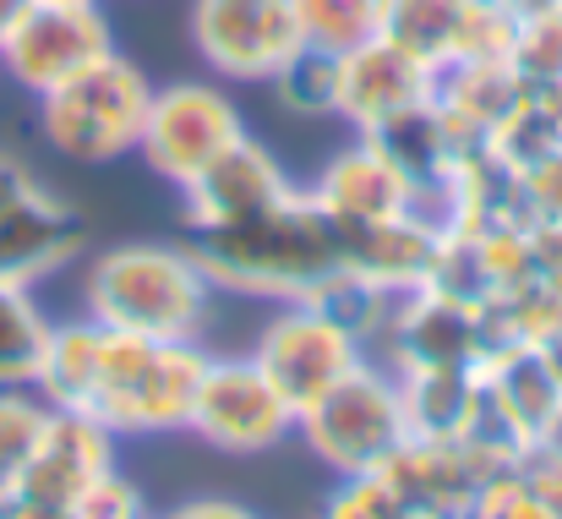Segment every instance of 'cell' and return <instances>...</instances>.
<instances>
[{
	"mask_svg": "<svg viewBox=\"0 0 562 519\" xmlns=\"http://www.w3.org/2000/svg\"><path fill=\"white\" fill-rule=\"evenodd\" d=\"M295 22L306 49L317 55H350L356 44L376 38L382 0H295Z\"/></svg>",
	"mask_w": 562,
	"mask_h": 519,
	"instance_id": "obj_22",
	"label": "cell"
},
{
	"mask_svg": "<svg viewBox=\"0 0 562 519\" xmlns=\"http://www.w3.org/2000/svg\"><path fill=\"white\" fill-rule=\"evenodd\" d=\"M514 71L530 93H562V11L525 16L514 38Z\"/></svg>",
	"mask_w": 562,
	"mask_h": 519,
	"instance_id": "obj_25",
	"label": "cell"
},
{
	"mask_svg": "<svg viewBox=\"0 0 562 519\" xmlns=\"http://www.w3.org/2000/svg\"><path fill=\"white\" fill-rule=\"evenodd\" d=\"M317 519H426V515H415L393 493V482L382 471H372V476H339V487L323 498Z\"/></svg>",
	"mask_w": 562,
	"mask_h": 519,
	"instance_id": "obj_26",
	"label": "cell"
},
{
	"mask_svg": "<svg viewBox=\"0 0 562 519\" xmlns=\"http://www.w3.org/2000/svg\"><path fill=\"white\" fill-rule=\"evenodd\" d=\"M470 519H558V515H552V504L541 498V487L530 482V471L519 460V465H503L486 482V493L475 498Z\"/></svg>",
	"mask_w": 562,
	"mask_h": 519,
	"instance_id": "obj_27",
	"label": "cell"
},
{
	"mask_svg": "<svg viewBox=\"0 0 562 519\" xmlns=\"http://www.w3.org/2000/svg\"><path fill=\"white\" fill-rule=\"evenodd\" d=\"M246 132L251 126L224 82H165V88H154V110H148L137 159L170 191H191Z\"/></svg>",
	"mask_w": 562,
	"mask_h": 519,
	"instance_id": "obj_6",
	"label": "cell"
},
{
	"mask_svg": "<svg viewBox=\"0 0 562 519\" xmlns=\"http://www.w3.org/2000/svg\"><path fill=\"white\" fill-rule=\"evenodd\" d=\"M49 334L55 318L38 301V290L0 279V388H38Z\"/></svg>",
	"mask_w": 562,
	"mask_h": 519,
	"instance_id": "obj_21",
	"label": "cell"
},
{
	"mask_svg": "<svg viewBox=\"0 0 562 519\" xmlns=\"http://www.w3.org/2000/svg\"><path fill=\"white\" fill-rule=\"evenodd\" d=\"M44 416H49V399L38 388H0V498L22 476V465L44 432Z\"/></svg>",
	"mask_w": 562,
	"mask_h": 519,
	"instance_id": "obj_24",
	"label": "cell"
},
{
	"mask_svg": "<svg viewBox=\"0 0 562 519\" xmlns=\"http://www.w3.org/2000/svg\"><path fill=\"white\" fill-rule=\"evenodd\" d=\"M541 449L562 460V405H558V416H552V427H547V438H541Z\"/></svg>",
	"mask_w": 562,
	"mask_h": 519,
	"instance_id": "obj_34",
	"label": "cell"
},
{
	"mask_svg": "<svg viewBox=\"0 0 562 519\" xmlns=\"http://www.w3.org/2000/svg\"><path fill=\"white\" fill-rule=\"evenodd\" d=\"M27 180H33V175H27V165H22L16 154H0V202H5L16 186H27Z\"/></svg>",
	"mask_w": 562,
	"mask_h": 519,
	"instance_id": "obj_31",
	"label": "cell"
},
{
	"mask_svg": "<svg viewBox=\"0 0 562 519\" xmlns=\"http://www.w3.org/2000/svg\"><path fill=\"white\" fill-rule=\"evenodd\" d=\"M165 519H262L251 504H240V498H224V493H202V498H187V504H176Z\"/></svg>",
	"mask_w": 562,
	"mask_h": 519,
	"instance_id": "obj_29",
	"label": "cell"
},
{
	"mask_svg": "<svg viewBox=\"0 0 562 519\" xmlns=\"http://www.w3.org/2000/svg\"><path fill=\"white\" fill-rule=\"evenodd\" d=\"M525 99V82L514 66H497V60H470V66H448L437 71V115L453 126L459 143L481 148L486 154V137L508 121V110Z\"/></svg>",
	"mask_w": 562,
	"mask_h": 519,
	"instance_id": "obj_18",
	"label": "cell"
},
{
	"mask_svg": "<svg viewBox=\"0 0 562 519\" xmlns=\"http://www.w3.org/2000/svg\"><path fill=\"white\" fill-rule=\"evenodd\" d=\"M110 49L121 44L104 16V0H33L0 44V71L27 99H38L88 71L93 60H104Z\"/></svg>",
	"mask_w": 562,
	"mask_h": 519,
	"instance_id": "obj_9",
	"label": "cell"
},
{
	"mask_svg": "<svg viewBox=\"0 0 562 519\" xmlns=\"http://www.w3.org/2000/svg\"><path fill=\"white\" fill-rule=\"evenodd\" d=\"M470 11H475V0H382V27H376V38L398 44V49L415 55L426 71H448V66H459V55H464Z\"/></svg>",
	"mask_w": 562,
	"mask_h": 519,
	"instance_id": "obj_19",
	"label": "cell"
},
{
	"mask_svg": "<svg viewBox=\"0 0 562 519\" xmlns=\"http://www.w3.org/2000/svg\"><path fill=\"white\" fill-rule=\"evenodd\" d=\"M503 5H508L519 22H525V16H547V11H562V0H503Z\"/></svg>",
	"mask_w": 562,
	"mask_h": 519,
	"instance_id": "obj_32",
	"label": "cell"
},
{
	"mask_svg": "<svg viewBox=\"0 0 562 519\" xmlns=\"http://www.w3.org/2000/svg\"><path fill=\"white\" fill-rule=\"evenodd\" d=\"M77 519H154V509H148L143 487L115 465L110 476H99V482L77 498Z\"/></svg>",
	"mask_w": 562,
	"mask_h": 519,
	"instance_id": "obj_28",
	"label": "cell"
},
{
	"mask_svg": "<svg viewBox=\"0 0 562 519\" xmlns=\"http://www.w3.org/2000/svg\"><path fill=\"white\" fill-rule=\"evenodd\" d=\"M497 471L503 465H492L464 438H409L382 465V476L393 482V493L426 519H464Z\"/></svg>",
	"mask_w": 562,
	"mask_h": 519,
	"instance_id": "obj_14",
	"label": "cell"
},
{
	"mask_svg": "<svg viewBox=\"0 0 562 519\" xmlns=\"http://www.w3.org/2000/svg\"><path fill=\"white\" fill-rule=\"evenodd\" d=\"M295 191H301V180L284 170V159L262 137L246 132L191 191H181V213H187V224H235L262 208H279Z\"/></svg>",
	"mask_w": 562,
	"mask_h": 519,
	"instance_id": "obj_17",
	"label": "cell"
},
{
	"mask_svg": "<svg viewBox=\"0 0 562 519\" xmlns=\"http://www.w3.org/2000/svg\"><path fill=\"white\" fill-rule=\"evenodd\" d=\"M213 296L187 241H121L82 268V312L126 334L202 340Z\"/></svg>",
	"mask_w": 562,
	"mask_h": 519,
	"instance_id": "obj_3",
	"label": "cell"
},
{
	"mask_svg": "<svg viewBox=\"0 0 562 519\" xmlns=\"http://www.w3.org/2000/svg\"><path fill=\"white\" fill-rule=\"evenodd\" d=\"M154 88L159 82L132 55L110 49L71 82L38 93L33 126H38L44 148H55L71 165H115V159L137 154L148 110H154Z\"/></svg>",
	"mask_w": 562,
	"mask_h": 519,
	"instance_id": "obj_4",
	"label": "cell"
},
{
	"mask_svg": "<svg viewBox=\"0 0 562 519\" xmlns=\"http://www.w3.org/2000/svg\"><path fill=\"white\" fill-rule=\"evenodd\" d=\"M187 27L207 71L240 88H268L306 49L295 0H191Z\"/></svg>",
	"mask_w": 562,
	"mask_h": 519,
	"instance_id": "obj_8",
	"label": "cell"
},
{
	"mask_svg": "<svg viewBox=\"0 0 562 519\" xmlns=\"http://www.w3.org/2000/svg\"><path fill=\"white\" fill-rule=\"evenodd\" d=\"M295 443L334 476L382 471L409 443L398 377L382 361H361L328 394H317L306 410H295Z\"/></svg>",
	"mask_w": 562,
	"mask_h": 519,
	"instance_id": "obj_5",
	"label": "cell"
},
{
	"mask_svg": "<svg viewBox=\"0 0 562 519\" xmlns=\"http://www.w3.org/2000/svg\"><path fill=\"white\" fill-rule=\"evenodd\" d=\"M306 197L323 208V219L334 230H356V224H376L393 213L415 208V186L393 165V154L376 137H350L339 154L323 159V170L306 180Z\"/></svg>",
	"mask_w": 562,
	"mask_h": 519,
	"instance_id": "obj_15",
	"label": "cell"
},
{
	"mask_svg": "<svg viewBox=\"0 0 562 519\" xmlns=\"http://www.w3.org/2000/svg\"><path fill=\"white\" fill-rule=\"evenodd\" d=\"M187 252L213 290L268 307L306 301L323 279L339 274V235L306 197V186L279 208L235 224H187Z\"/></svg>",
	"mask_w": 562,
	"mask_h": 519,
	"instance_id": "obj_2",
	"label": "cell"
},
{
	"mask_svg": "<svg viewBox=\"0 0 562 519\" xmlns=\"http://www.w3.org/2000/svg\"><path fill=\"white\" fill-rule=\"evenodd\" d=\"M82 246H88L82 213L44 180H27L0 202V279L38 290L60 279L82 257Z\"/></svg>",
	"mask_w": 562,
	"mask_h": 519,
	"instance_id": "obj_12",
	"label": "cell"
},
{
	"mask_svg": "<svg viewBox=\"0 0 562 519\" xmlns=\"http://www.w3.org/2000/svg\"><path fill=\"white\" fill-rule=\"evenodd\" d=\"M268 93L279 99L284 115L295 121H334V93H339V55H317V49H301L273 82Z\"/></svg>",
	"mask_w": 562,
	"mask_h": 519,
	"instance_id": "obj_23",
	"label": "cell"
},
{
	"mask_svg": "<svg viewBox=\"0 0 562 519\" xmlns=\"http://www.w3.org/2000/svg\"><path fill=\"white\" fill-rule=\"evenodd\" d=\"M431 93H437V71H426L415 55H404L387 38H367L350 55H339L334 121H345L356 137H376L393 121L426 110Z\"/></svg>",
	"mask_w": 562,
	"mask_h": 519,
	"instance_id": "obj_13",
	"label": "cell"
},
{
	"mask_svg": "<svg viewBox=\"0 0 562 519\" xmlns=\"http://www.w3.org/2000/svg\"><path fill=\"white\" fill-rule=\"evenodd\" d=\"M246 355L268 372V383L290 399V410H306L345 372H356L361 361H372L367 345L339 318H328L317 301H284V307H273V318L257 329V340H251Z\"/></svg>",
	"mask_w": 562,
	"mask_h": 519,
	"instance_id": "obj_10",
	"label": "cell"
},
{
	"mask_svg": "<svg viewBox=\"0 0 562 519\" xmlns=\"http://www.w3.org/2000/svg\"><path fill=\"white\" fill-rule=\"evenodd\" d=\"M207 372L202 340H154L126 334L99 318H66L55 323L38 394L55 410H82L99 427L126 438H176L191 421L196 383Z\"/></svg>",
	"mask_w": 562,
	"mask_h": 519,
	"instance_id": "obj_1",
	"label": "cell"
},
{
	"mask_svg": "<svg viewBox=\"0 0 562 519\" xmlns=\"http://www.w3.org/2000/svg\"><path fill=\"white\" fill-rule=\"evenodd\" d=\"M187 432L224 460H262L295 443V410L251 355H207Z\"/></svg>",
	"mask_w": 562,
	"mask_h": 519,
	"instance_id": "obj_7",
	"label": "cell"
},
{
	"mask_svg": "<svg viewBox=\"0 0 562 519\" xmlns=\"http://www.w3.org/2000/svg\"><path fill=\"white\" fill-rule=\"evenodd\" d=\"M393 377H398V394H404L409 438H464L470 410H475V372L415 366V372H393Z\"/></svg>",
	"mask_w": 562,
	"mask_h": 519,
	"instance_id": "obj_20",
	"label": "cell"
},
{
	"mask_svg": "<svg viewBox=\"0 0 562 519\" xmlns=\"http://www.w3.org/2000/svg\"><path fill=\"white\" fill-rule=\"evenodd\" d=\"M0 519H5V509H0Z\"/></svg>",
	"mask_w": 562,
	"mask_h": 519,
	"instance_id": "obj_35",
	"label": "cell"
},
{
	"mask_svg": "<svg viewBox=\"0 0 562 519\" xmlns=\"http://www.w3.org/2000/svg\"><path fill=\"white\" fill-rule=\"evenodd\" d=\"M339 235V268L372 279L382 290H426L442 257V224L420 208L376 219V224H356V230H334Z\"/></svg>",
	"mask_w": 562,
	"mask_h": 519,
	"instance_id": "obj_16",
	"label": "cell"
},
{
	"mask_svg": "<svg viewBox=\"0 0 562 519\" xmlns=\"http://www.w3.org/2000/svg\"><path fill=\"white\" fill-rule=\"evenodd\" d=\"M121 465V438L110 427H99L82 410H55L44 416V432L22 465V476L11 482V493L0 504H55V509H77V498L110 476Z\"/></svg>",
	"mask_w": 562,
	"mask_h": 519,
	"instance_id": "obj_11",
	"label": "cell"
},
{
	"mask_svg": "<svg viewBox=\"0 0 562 519\" xmlns=\"http://www.w3.org/2000/svg\"><path fill=\"white\" fill-rule=\"evenodd\" d=\"M33 0H0V44H5V33L22 22V11H27Z\"/></svg>",
	"mask_w": 562,
	"mask_h": 519,
	"instance_id": "obj_33",
	"label": "cell"
},
{
	"mask_svg": "<svg viewBox=\"0 0 562 519\" xmlns=\"http://www.w3.org/2000/svg\"><path fill=\"white\" fill-rule=\"evenodd\" d=\"M5 519H77V509H55V504H0Z\"/></svg>",
	"mask_w": 562,
	"mask_h": 519,
	"instance_id": "obj_30",
	"label": "cell"
}]
</instances>
